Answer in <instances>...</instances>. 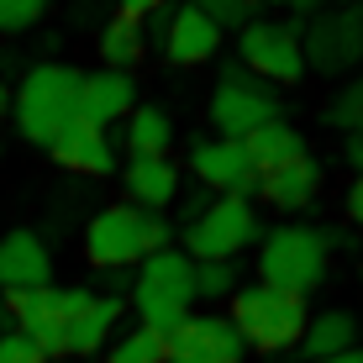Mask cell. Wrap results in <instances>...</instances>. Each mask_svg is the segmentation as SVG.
Returning <instances> with one entry per match:
<instances>
[{
  "label": "cell",
  "instance_id": "f1b7e54d",
  "mask_svg": "<svg viewBox=\"0 0 363 363\" xmlns=\"http://www.w3.org/2000/svg\"><path fill=\"white\" fill-rule=\"evenodd\" d=\"M0 363H48L43 353H37V342L32 337H21V332H0Z\"/></svg>",
  "mask_w": 363,
  "mask_h": 363
},
{
  "label": "cell",
  "instance_id": "44dd1931",
  "mask_svg": "<svg viewBox=\"0 0 363 363\" xmlns=\"http://www.w3.org/2000/svg\"><path fill=\"white\" fill-rule=\"evenodd\" d=\"M242 147H247V158L258 164V174H264V169H279V164H290V158L306 153V137L279 116V121H269V127H258L253 137H242Z\"/></svg>",
  "mask_w": 363,
  "mask_h": 363
},
{
  "label": "cell",
  "instance_id": "277c9868",
  "mask_svg": "<svg viewBox=\"0 0 363 363\" xmlns=\"http://www.w3.org/2000/svg\"><path fill=\"white\" fill-rule=\"evenodd\" d=\"M227 316L237 321V332H242L247 347H258V353H284V347H300L311 311H306L300 295H284V290H274V284L258 279V284H237Z\"/></svg>",
  "mask_w": 363,
  "mask_h": 363
},
{
  "label": "cell",
  "instance_id": "4316f807",
  "mask_svg": "<svg viewBox=\"0 0 363 363\" xmlns=\"http://www.w3.org/2000/svg\"><path fill=\"white\" fill-rule=\"evenodd\" d=\"M190 6L206 21H216L221 32H242L247 21H253V6H247V0H190Z\"/></svg>",
  "mask_w": 363,
  "mask_h": 363
},
{
  "label": "cell",
  "instance_id": "1f68e13d",
  "mask_svg": "<svg viewBox=\"0 0 363 363\" xmlns=\"http://www.w3.org/2000/svg\"><path fill=\"white\" fill-rule=\"evenodd\" d=\"M132 284H137V274H132V269H111V274H106V295H127Z\"/></svg>",
  "mask_w": 363,
  "mask_h": 363
},
{
  "label": "cell",
  "instance_id": "f35d334b",
  "mask_svg": "<svg viewBox=\"0 0 363 363\" xmlns=\"http://www.w3.org/2000/svg\"><path fill=\"white\" fill-rule=\"evenodd\" d=\"M247 6H258V0H247Z\"/></svg>",
  "mask_w": 363,
  "mask_h": 363
},
{
  "label": "cell",
  "instance_id": "3957f363",
  "mask_svg": "<svg viewBox=\"0 0 363 363\" xmlns=\"http://www.w3.org/2000/svg\"><path fill=\"white\" fill-rule=\"evenodd\" d=\"M327 258H332L327 232L306 227V221H279V227H264V237H258V279L300 300L327 279Z\"/></svg>",
  "mask_w": 363,
  "mask_h": 363
},
{
  "label": "cell",
  "instance_id": "d6a6232c",
  "mask_svg": "<svg viewBox=\"0 0 363 363\" xmlns=\"http://www.w3.org/2000/svg\"><path fill=\"white\" fill-rule=\"evenodd\" d=\"M342 158H347V169H353V174H363V137H347V143H342Z\"/></svg>",
  "mask_w": 363,
  "mask_h": 363
},
{
  "label": "cell",
  "instance_id": "d590c367",
  "mask_svg": "<svg viewBox=\"0 0 363 363\" xmlns=\"http://www.w3.org/2000/svg\"><path fill=\"white\" fill-rule=\"evenodd\" d=\"M11 106V90H6V79H0V111H6Z\"/></svg>",
  "mask_w": 363,
  "mask_h": 363
},
{
  "label": "cell",
  "instance_id": "74e56055",
  "mask_svg": "<svg viewBox=\"0 0 363 363\" xmlns=\"http://www.w3.org/2000/svg\"><path fill=\"white\" fill-rule=\"evenodd\" d=\"M353 137H363V127H358V132H353Z\"/></svg>",
  "mask_w": 363,
  "mask_h": 363
},
{
  "label": "cell",
  "instance_id": "f546056e",
  "mask_svg": "<svg viewBox=\"0 0 363 363\" xmlns=\"http://www.w3.org/2000/svg\"><path fill=\"white\" fill-rule=\"evenodd\" d=\"M174 0H116V16H127V21H147V16H158V11H169Z\"/></svg>",
  "mask_w": 363,
  "mask_h": 363
},
{
  "label": "cell",
  "instance_id": "9c48e42d",
  "mask_svg": "<svg viewBox=\"0 0 363 363\" xmlns=\"http://www.w3.org/2000/svg\"><path fill=\"white\" fill-rule=\"evenodd\" d=\"M237 64L264 84H300L306 79L300 37L290 32V21H269V16H253L237 32Z\"/></svg>",
  "mask_w": 363,
  "mask_h": 363
},
{
  "label": "cell",
  "instance_id": "5b68a950",
  "mask_svg": "<svg viewBox=\"0 0 363 363\" xmlns=\"http://www.w3.org/2000/svg\"><path fill=\"white\" fill-rule=\"evenodd\" d=\"M90 295L95 290H58V284H43V290H11V295H0V316L11 321V332H21V337H32L37 342V353H43L48 363H64V332H69V321L79 316L84 306H90Z\"/></svg>",
  "mask_w": 363,
  "mask_h": 363
},
{
  "label": "cell",
  "instance_id": "484cf974",
  "mask_svg": "<svg viewBox=\"0 0 363 363\" xmlns=\"http://www.w3.org/2000/svg\"><path fill=\"white\" fill-rule=\"evenodd\" d=\"M237 269L232 264H195V300H232Z\"/></svg>",
  "mask_w": 363,
  "mask_h": 363
},
{
  "label": "cell",
  "instance_id": "603a6c76",
  "mask_svg": "<svg viewBox=\"0 0 363 363\" xmlns=\"http://www.w3.org/2000/svg\"><path fill=\"white\" fill-rule=\"evenodd\" d=\"M147 53V37H143V21H127L116 16L106 32H100V58H106V69H121L132 74V64Z\"/></svg>",
  "mask_w": 363,
  "mask_h": 363
},
{
  "label": "cell",
  "instance_id": "7c38bea8",
  "mask_svg": "<svg viewBox=\"0 0 363 363\" xmlns=\"http://www.w3.org/2000/svg\"><path fill=\"white\" fill-rule=\"evenodd\" d=\"M247 342L232 316L211 311V316H190L184 332L169 342V363H242Z\"/></svg>",
  "mask_w": 363,
  "mask_h": 363
},
{
  "label": "cell",
  "instance_id": "e575fe53",
  "mask_svg": "<svg viewBox=\"0 0 363 363\" xmlns=\"http://www.w3.org/2000/svg\"><path fill=\"white\" fill-rule=\"evenodd\" d=\"M316 363H363V347H347V353H337V358H316Z\"/></svg>",
  "mask_w": 363,
  "mask_h": 363
},
{
  "label": "cell",
  "instance_id": "8992f818",
  "mask_svg": "<svg viewBox=\"0 0 363 363\" xmlns=\"http://www.w3.org/2000/svg\"><path fill=\"white\" fill-rule=\"evenodd\" d=\"M211 132L216 137H232V143H242V137H253L258 127H269V121H279V95H274V84L253 79L237 58L216 69V90H211Z\"/></svg>",
  "mask_w": 363,
  "mask_h": 363
},
{
  "label": "cell",
  "instance_id": "30bf717a",
  "mask_svg": "<svg viewBox=\"0 0 363 363\" xmlns=\"http://www.w3.org/2000/svg\"><path fill=\"white\" fill-rule=\"evenodd\" d=\"M190 174L200 179V190H211V195H227V200L258 195V164L232 137H195L190 143Z\"/></svg>",
  "mask_w": 363,
  "mask_h": 363
},
{
  "label": "cell",
  "instance_id": "2e32d148",
  "mask_svg": "<svg viewBox=\"0 0 363 363\" xmlns=\"http://www.w3.org/2000/svg\"><path fill=\"white\" fill-rule=\"evenodd\" d=\"M53 164L69 174H84V179H106L116 174V143H111L106 127H90V121H69L64 132L53 137Z\"/></svg>",
  "mask_w": 363,
  "mask_h": 363
},
{
  "label": "cell",
  "instance_id": "7a4b0ae2",
  "mask_svg": "<svg viewBox=\"0 0 363 363\" xmlns=\"http://www.w3.org/2000/svg\"><path fill=\"white\" fill-rule=\"evenodd\" d=\"M79 84L84 74L69 64H32L27 79L16 84L11 106H16V132L32 147H53V137L79 121Z\"/></svg>",
  "mask_w": 363,
  "mask_h": 363
},
{
  "label": "cell",
  "instance_id": "e0dca14e",
  "mask_svg": "<svg viewBox=\"0 0 363 363\" xmlns=\"http://www.w3.org/2000/svg\"><path fill=\"white\" fill-rule=\"evenodd\" d=\"M137 106H143V100H137V79L132 74H121V69L84 74V84H79V121H90V127H116V121H127Z\"/></svg>",
  "mask_w": 363,
  "mask_h": 363
},
{
  "label": "cell",
  "instance_id": "7402d4cb",
  "mask_svg": "<svg viewBox=\"0 0 363 363\" xmlns=\"http://www.w3.org/2000/svg\"><path fill=\"white\" fill-rule=\"evenodd\" d=\"M121 143H127V158H147V153H169L174 143V121L164 106H137L127 116V132H121Z\"/></svg>",
  "mask_w": 363,
  "mask_h": 363
},
{
  "label": "cell",
  "instance_id": "ba28073f",
  "mask_svg": "<svg viewBox=\"0 0 363 363\" xmlns=\"http://www.w3.org/2000/svg\"><path fill=\"white\" fill-rule=\"evenodd\" d=\"M300 53H306V74H347L363 64V0L316 11L300 27Z\"/></svg>",
  "mask_w": 363,
  "mask_h": 363
},
{
  "label": "cell",
  "instance_id": "d4e9b609",
  "mask_svg": "<svg viewBox=\"0 0 363 363\" xmlns=\"http://www.w3.org/2000/svg\"><path fill=\"white\" fill-rule=\"evenodd\" d=\"M321 121H327L332 132H342V137H353L358 127H363V79H353L342 95L332 100L327 111H321Z\"/></svg>",
  "mask_w": 363,
  "mask_h": 363
},
{
  "label": "cell",
  "instance_id": "4fadbf2b",
  "mask_svg": "<svg viewBox=\"0 0 363 363\" xmlns=\"http://www.w3.org/2000/svg\"><path fill=\"white\" fill-rule=\"evenodd\" d=\"M137 300H169V306H195V258L184 247H158L137 264V284H132Z\"/></svg>",
  "mask_w": 363,
  "mask_h": 363
},
{
  "label": "cell",
  "instance_id": "52a82bcc",
  "mask_svg": "<svg viewBox=\"0 0 363 363\" xmlns=\"http://www.w3.org/2000/svg\"><path fill=\"white\" fill-rule=\"evenodd\" d=\"M258 237H264V221H258V211L247 206V200H206V211L184 227V253L195 258V264H232L242 247H258Z\"/></svg>",
  "mask_w": 363,
  "mask_h": 363
},
{
  "label": "cell",
  "instance_id": "6da1fadb",
  "mask_svg": "<svg viewBox=\"0 0 363 363\" xmlns=\"http://www.w3.org/2000/svg\"><path fill=\"white\" fill-rule=\"evenodd\" d=\"M169 247V221L158 211H137V206H106L84 221L79 232V253L84 264L111 274V269H132L147 253Z\"/></svg>",
  "mask_w": 363,
  "mask_h": 363
},
{
  "label": "cell",
  "instance_id": "83f0119b",
  "mask_svg": "<svg viewBox=\"0 0 363 363\" xmlns=\"http://www.w3.org/2000/svg\"><path fill=\"white\" fill-rule=\"evenodd\" d=\"M43 11H48V0H0V32L6 37L27 32V27L43 21Z\"/></svg>",
  "mask_w": 363,
  "mask_h": 363
},
{
  "label": "cell",
  "instance_id": "4dcf8cb0",
  "mask_svg": "<svg viewBox=\"0 0 363 363\" xmlns=\"http://www.w3.org/2000/svg\"><path fill=\"white\" fill-rule=\"evenodd\" d=\"M347 221L363 232V174H353V184H347Z\"/></svg>",
  "mask_w": 363,
  "mask_h": 363
},
{
  "label": "cell",
  "instance_id": "5bb4252c",
  "mask_svg": "<svg viewBox=\"0 0 363 363\" xmlns=\"http://www.w3.org/2000/svg\"><path fill=\"white\" fill-rule=\"evenodd\" d=\"M121 190H127V206L137 211H164L184 195V169L174 164L169 153H147V158H127L121 164Z\"/></svg>",
  "mask_w": 363,
  "mask_h": 363
},
{
  "label": "cell",
  "instance_id": "60d3db41",
  "mask_svg": "<svg viewBox=\"0 0 363 363\" xmlns=\"http://www.w3.org/2000/svg\"><path fill=\"white\" fill-rule=\"evenodd\" d=\"M0 332H6V327H0Z\"/></svg>",
  "mask_w": 363,
  "mask_h": 363
},
{
  "label": "cell",
  "instance_id": "8fae6325",
  "mask_svg": "<svg viewBox=\"0 0 363 363\" xmlns=\"http://www.w3.org/2000/svg\"><path fill=\"white\" fill-rule=\"evenodd\" d=\"M221 32L216 21H206L200 11L184 0V6H169L164 21H158V53H164V64L174 69H200L211 64V58L221 53Z\"/></svg>",
  "mask_w": 363,
  "mask_h": 363
},
{
  "label": "cell",
  "instance_id": "ffe728a7",
  "mask_svg": "<svg viewBox=\"0 0 363 363\" xmlns=\"http://www.w3.org/2000/svg\"><path fill=\"white\" fill-rule=\"evenodd\" d=\"M347 347H358V316L353 311H321V316L306 321L300 353H306L311 363L316 358H337V353H347Z\"/></svg>",
  "mask_w": 363,
  "mask_h": 363
},
{
  "label": "cell",
  "instance_id": "ab89813d",
  "mask_svg": "<svg viewBox=\"0 0 363 363\" xmlns=\"http://www.w3.org/2000/svg\"><path fill=\"white\" fill-rule=\"evenodd\" d=\"M64 363H74V358H64Z\"/></svg>",
  "mask_w": 363,
  "mask_h": 363
},
{
  "label": "cell",
  "instance_id": "d6986e66",
  "mask_svg": "<svg viewBox=\"0 0 363 363\" xmlns=\"http://www.w3.org/2000/svg\"><path fill=\"white\" fill-rule=\"evenodd\" d=\"M121 311H127V300H121V295H90V306H84L79 316L69 321V332H64V353L69 358L106 353L111 332H116V321H121Z\"/></svg>",
  "mask_w": 363,
  "mask_h": 363
},
{
  "label": "cell",
  "instance_id": "9a60e30c",
  "mask_svg": "<svg viewBox=\"0 0 363 363\" xmlns=\"http://www.w3.org/2000/svg\"><path fill=\"white\" fill-rule=\"evenodd\" d=\"M43 284H53V253H48V242L27 227L0 232V295L43 290Z\"/></svg>",
  "mask_w": 363,
  "mask_h": 363
},
{
  "label": "cell",
  "instance_id": "ac0fdd59",
  "mask_svg": "<svg viewBox=\"0 0 363 363\" xmlns=\"http://www.w3.org/2000/svg\"><path fill=\"white\" fill-rule=\"evenodd\" d=\"M258 195H264L274 211L295 216V211H306L311 200L321 195V164L311 153H300V158H290V164H279V169H264L258 174Z\"/></svg>",
  "mask_w": 363,
  "mask_h": 363
},
{
  "label": "cell",
  "instance_id": "8d00e7d4",
  "mask_svg": "<svg viewBox=\"0 0 363 363\" xmlns=\"http://www.w3.org/2000/svg\"><path fill=\"white\" fill-rule=\"evenodd\" d=\"M258 6H284V0H258Z\"/></svg>",
  "mask_w": 363,
  "mask_h": 363
},
{
  "label": "cell",
  "instance_id": "cb8c5ba5",
  "mask_svg": "<svg viewBox=\"0 0 363 363\" xmlns=\"http://www.w3.org/2000/svg\"><path fill=\"white\" fill-rule=\"evenodd\" d=\"M106 363H169V342L153 337L147 327H132L106 347Z\"/></svg>",
  "mask_w": 363,
  "mask_h": 363
},
{
  "label": "cell",
  "instance_id": "836d02e7",
  "mask_svg": "<svg viewBox=\"0 0 363 363\" xmlns=\"http://www.w3.org/2000/svg\"><path fill=\"white\" fill-rule=\"evenodd\" d=\"M321 6H327V0H284V11H295L300 21H306V16H316Z\"/></svg>",
  "mask_w": 363,
  "mask_h": 363
}]
</instances>
